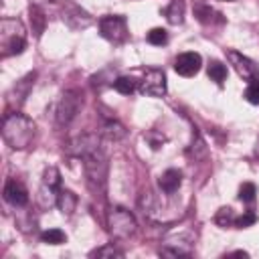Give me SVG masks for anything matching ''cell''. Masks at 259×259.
Listing matches in <instances>:
<instances>
[{"label":"cell","mask_w":259,"mask_h":259,"mask_svg":"<svg viewBox=\"0 0 259 259\" xmlns=\"http://www.w3.org/2000/svg\"><path fill=\"white\" fill-rule=\"evenodd\" d=\"M34 121L18 111L8 113L2 121V138L4 142L14 150H24L34 140Z\"/></svg>","instance_id":"6da1fadb"},{"label":"cell","mask_w":259,"mask_h":259,"mask_svg":"<svg viewBox=\"0 0 259 259\" xmlns=\"http://www.w3.org/2000/svg\"><path fill=\"white\" fill-rule=\"evenodd\" d=\"M26 47V30L18 18H2L0 20V53L2 57L20 55Z\"/></svg>","instance_id":"7a4b0ae2"},{"label":"cell","mask_w":259,"mask_h":259,"mask_svg":"<svg viewBox=\"0 0 259 259\" xmlns=\"http://www.w3.org/2000/svg\"><path fill=\"white\" fill-rule=\"evenodd\" d=\"M83 160V168H85V176H87V184L93 192L103 194L105 190V178H107V160L103 150H95L91 154H87Z\"/></svg>","instance_id":"3957f363"},{"label":"cell","mask_w":259,"mask_h":259,"mask_svg":"<svg viewBox=\"0 0 259 259\" xmlns=\"http://www.w3.org/2000/svg\"><path fill=\"white\" fill-rule=\"evenodd\" d=\"M107 227H109V235L117 241H125L130 239L136 229H138V223L134 219V214L121 206H115L109 210L107 214Z\"/></svg>","instance_id":"277c9868"},{"label":"cell","mask_w":259,"mask_h":259,"mask_svg":"<svg viewBox=\"0 0 259 259\" xmlns=\"http://www.w3.org/2000/svg\"><path fill=\"white\" fill-rule=\"evenodd\" d=\"M83 105V93L79 89H69L61 95V101L57 105V123L59 125H67L75 119V115L79 113Z\"/></svg>","instance_id":"5b68a950"},{"label":"cell","mask_w":259,"mask_h":259,"mask_svg":"<svg viewBox=\"0 0 259 259\" xmlns=\"http://www.w3.org/2000/svg\"><path fill=\"white\" fill-rule=\"evenodd\" d=\"M99 32L105 40L113 45H121L127 38V20L119 14H107L99 20Z\"/></svg>","instance_id":"8992f818"},{"label":"cell","mask_w":259,"mask_h":259,"mask_svg":"<svg viewBox=\"0 0 259 259\" xmlns=\"http://www.w3.org/2000/svg\"><path fill=\"white\" fill-rule=\"evenodd\" d=\"M140 93L150 95V97H164L166 95V75L162 69L150 67L144 71L142 81L138 83Z\"/></svg>","instance_id":"52a82bcc"},{"label":"cell","mask_w":259,"mask_h":259,"mask_svg":"<svg viewBox=\"0 0 259 259\" xmlns=\"http://www.w3.org/2000/svg\"><path fill=\"white\" fill-rule=\"evenodd\" d=\"M227 59L231 61V65L235 67V71L239 73V77H243L245 81H253V79H259V69L257 65L247 59L245 55L237 53V51H227Z\"/></svg>","instance_id":"ba28073f"},{"label":"cell","mask_w":259,"mask_h":259,"mask_svg":"<svg viewBox=\"0 0 259 259\" xmlns=\"http://www.w3.org/2000/svg\"><path fill=\"white\" fill-rule=\"evenodd\" d=\"M200 65H202V59L198 53H180L176 59H174V71L182 77H192L200 71Z\"/></svg>","instance_id":"9c48e42d"},{"label":"cell","mask_w":259,"mask_h":259,"mask_svg":"<svg viewBox=\"0 0 259 259\" xmlns=\"http://www.w3.org/2000/svg\"><path fill=\"white\" fill-rule=\"evenodd\" d=\"M34 77H36V73H28V75L22 77L20 81H16V85H14V87L10 89V93H8V103H10V107L18 109V107L24 103V99H26V95H28L32 83H34Z\"/></svg>","instance_id":"30bf717a"},{"label":"cell","mask_w":259,"mask_h":259,"mask_svg":"<svg viewBox=\"0 0 259 259\" xmlns=\"http://www.w3.org/2000/svg\"><path fill=\"white\" fill-rule=\"evenodd\" d=\"M63 20L71 26V28H87L91 24V16L81 10L79 6L71 4V2H65V10H63Z\"/></svg>","instance_id":"8fae6325"},{"label":"cell","mask_w":259,"mask_h":259,"mask_svg":"<svg viewBox=\"0 0 259 259\" xmlns=\"http://www.w3.org/2000/svg\"><path fill=\"white\" fill-rule=\"evenodd\" d=\"M4 198H6V202H10L12 206H24V204L28 202V192H26V188H24L18 180L10 178V180H6V184H4Z\"/></svg>","instance_id":"7c38bea8"},{"label":"cell","mask_w":259,"mask_h":259,"mask_svg":"<svg viewBox=\"0 0 259 259\" xmlns=\"http://www.w3.org/2000/svg\"><path fill=\"white\" fill-rule=\"evenodd\" d=\"M158 184H160L164 194H174L180 188V184H182V172L176 170V168H168L166 172H162Z\"/></svg>","instance_id":"4fadbf2b"},{"label":"cell","mask_w":259,"mask_h":259,"mask_svg":"<svg viewBox=\"0 0 259 259\" xmlns=\"http://www.w3.org/2000/svg\"><path fill=\"white\" fill-rule=\"evenodd\" d=\"M194 16H196L198 22H202V24L223 22V14L217 12L214 8H210L208 4H196V6H194Z\"/></svg>","instance_id":"5bb4252c"},{"label":"cell","mask_w":259,"mask_h":259,"mask_svg":"<svg viewBox=\"0 0 259 259\" xmlns=\"http://www.w3.org/2000/svg\"><path fill=\"white\" fill-rule=\"evenodd\" d=\"M164 16L170 24H182L184 22V0H170V4L164 8Z\"/></svg>","instance_id":"9a60e30c"},{"label":"cell","mask_w":259,"mask_h":259,"mask_svg":"<svg viewBox=\"0 0 259 259\" xmlns=\"http://www.w3.org/2000/svg\"><path fill=\"white\" fill-rule=\"evenodd\" d=\"M57 206L61 208L63 214L71 217L75 206H77V196L71 192V190H59V196H57Z\"/></svg>","instance_id":"2e32d148"},{"label":"cell","mask_w":259,"mask_h":259,"mask_svg":"<svg viewBox=\"0 0 259 259\" xmlns=\"http://www.w3.org/2000/svg\"><path fill=\"white\" fill-rule=\"evenodd\" d=\"M28 18H30V26H32L34 36H40V34L45 32V26H47V16H45V12H42L38 6H30Z\"/></svg>","instance_id":"e0dca14e"},{"label":"cell","mask_w":259,"mask_h":259,"mask_svg":"<svg viewBox=\"0 0 259 259\" xmlns=\"http://www.w3.org/2000/svg\"><path fill=\"white\" fill-rule=\"evenodd\" d=\"M101 136L107 138V140L117 142V140H121V138L125 136V127H123L117 119H107V121L103 123V127H101Z\"/></svg>","instance_id":"ac0fdd59"},{"label":"cell","mask_w":259,"mask_h":259,"mask_svg":"<svg viewBox=\"0 0 259 259\" xmlns=\"http://www.w3.org/2000/svg\"><path fill=\"white\" fill-rule=\"evenodd\" d=\"M138 83H140V81H136L134 77L123 75V77H117V79L113 81V89H115L117 93H121V95H130V93H134V91L138 89Z\"/></svg>","instance_id":"d6986e66"},{"label":"cell","mask_w":259,"mask_h":259,"mask_svg":"<svg viewBox=\"0 0 259 259\" xmlns=\"http://www.w3.org/2000/svg\"><path fill=\"white\" fill-rule=\"evenodd\" d=\"M210 81H214L217 85H223L225 79H227V67L221 63V61H210L208 63V69H206Z\"/></svg>","instance_id":"ffe728a7"},{"label":"cell","mask_w":259,"mask_h":259,"mask_svg":"<svg viewBox=\"0 0 259 259\" xmlns=\"http://www.w3.org/2000/svg\"><path fill=\"white\" fill-rule=\"evenodd\" d=\"M235 221H237V217H235L233 208H229V206L219 208V212L214 214V223H217L219 227H223V229H227V227H235Z\"/></svg>","instance_id":"44dd1931"},{"label":"cell","mask_w":259,"mask_h":259,"mask_svg":"<svg viewBox=\"0 0 259 259\" xmlns=\"http://www.w3.org/2000/svg\"><path fill=\"white\" fill-rule=\"evenodd\" d=\"M40 241L47 243V245H61V243L67 241V235L61 229H49L40 235Z\"/></svg>","instance_id":"7402d4cb"},{"label":"cell","mask_w":259,"mask_h":259,"mask_svg":"<svg viewBox=\"0 0 259 259\" xmlns=\"http://www.w3.org/2000/svg\"><path fill=\"white\" fill-rule=\"evenodd\" d=\"M42 184L45 186H49V188H55V190H61L59 186H61V174H59V170L57 168H47L45 170V174H42Z\"/></svg>","instance_id":"603a6c76"},{"label":"cell","mask_w":259,"mask_h":259,"mask_svg":"<svg viewBox=\"0 0 259 259\" xmlns=\"http://www.w3.org/2000/svg\"><path fill=\"white\" fill-rule=\"evenodd\" d=\"M146 38H148L150 45H154V47H162V45L168 42V32H166L164 28H152V30L148 32Z\"/></svg>","instance_id":"cb8c5ba5"},{"label":"cell","mask_w":259,"mask_h":259,"mask_svg":"<svg viewBox=\"0 0 259 259\" xmlns=\"http://www.w3.org/2000/svg\"><path fill=\"white\" fill-rule=\"evenodd\" d=\"M255 194H257V188H255L253 182H243V184H241V188H239V198H241L243 202L251 204V202L255 200Z\"/></svg>","instance_id":"d4e9b609"},{"label":"cell","mask_w":259,"mask_h":259,"mask_svg":"<svg viewBox=\"0 0 259 259\" xmlns=\"http://www.w3.org/2000/svg\"><path fill=\"white\" fill-rule=\"evenodd\" d=\"M245 99L253 105H259V79H253L247 83V89H245Z\"/></svg>","instance_id":"484cf974"},{"label":"cell","mask_w":259,"mask_h":259,"mask_svg":"<svg viewBox=\"0 0 259 259\" xmlns=\"http://www.w3.org/2000/svg\"><path fill=\"white\" fill-rule=\"evenodd\" d=\"M91 257H123V251L117 249V247H113V243H111V245H105V247L95 249L91 253Z\"/></svg>","instance_id":"4316f807"},{"label":"cell","mask_w":259,"mask_h":259,"mask_svg":"<svg viewBox=\"0 0 259 259\" xmlns=\"http://www.w3.org/2000/svg\"><path fill=\"white\" fill-rule=\"evenodd\" d=\"M255 221H257V214H255V212H251V210H245L241 217H237L235 227H237V229H247V227L255 225Z\"/></svg>","instance_id":"83f0119b"},{"label":"cell","mask_w":259,"mask_h":259,"mask_svg":"<svg viewBox=\"0 0 259 259\" xmlns=\"http://www.w3.org/2000/svg\"><path fill=\"white\" fill-rule=\"evenodd\" d=\"M146 140L150 142V146H152L154 150H158V148L166 142V138H164L162 134H158V132H148V134H146Z\"/></svg>","instance_id":"f1b7e54d"},{"label":"cell","mask_w":259,"mask_h":259,"mask_svg":"<svg viewBox=\"0 0 259 259\" xmlns=\"http://www.w3.org/2000/svg\"><path fill=\"white\" fill-rule=\"evenodd\" d=\"M221 2H235V0H221Z\"/></svg>","instance_id":"f546056e"},{"label":"cell","mask_w":259,"mask_h":259,"mask_svg":"<svg viewBox=\"0 0 259 259\" xmlns=\"http://www.w3.org/2000/svg\"><path fill=\"white\" fill-rule=\"evenodd\" d=\"M257 156H259V144H257Z\"/></svg>","instance_id":"4dcf8cb0"}]
</instances>
